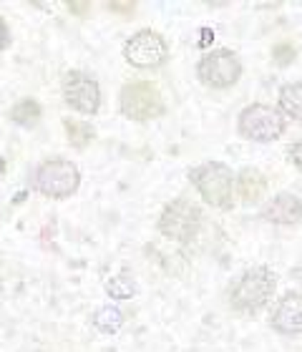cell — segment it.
<instances>
[{"label":"cell","mask_w":302,"mask_h":352,"mask_svg":"<svg viewBox=\"0 0 302 352\" xmlns=\"http://www.w3.org/2000/svg\"><path fill=\"white\" fill-rule=\"evenodd\" d=\"M274 287H277L274 272H270L267 267H255L237 279V285L229 292V302L239 312H257L272 300Z\"/></svg>","instance_id":"6da1fadb"},{"label":"cell","mask_w":302,"mask_h":352,"mask_svg":"<svg viewBox=\"0 0 302 352\" xmlns=\"http://www.w3.org/2000/svg\"><path fill=\"white\" fill-rule=\"evenodd\" d=\"M262 219L270 224H280V227H290V224H300L302 221V201L295 194H277L270 204L262 209Z\"/></svg>","instance_id":"8fae6325"},{"label":"cell","mask_w":302,"mask_h":352,"mask_svg":"<svg viewBox=\"0 0 302 352\" xmlns=\"http://www.w3.org/2000/svg\"><path fill=\"white\" fill-rule=\"evenodd\" d=\"M192 184L202 194L206 204L217 206V209H229L232 206V169L222 162H206L189 174Z\"/></svg>","instance_id":"277c9868"},{"label":"cell","mask_w":302,"mask_h":352,"mask_svg":"<svg viewBox=\"0 0 302 352\" xmlns=\"http://www.w3.org/2000/svg\"><path fill=\"white\" fill-rule=\"evenodd\" d=\"M10 118H13L18 126H33L38 124V118H41V106H38V101H33V98H23V101H18L10 109Z\"/></svg>","instance_id":"9a60e30c"},{"label":"cell","mask_w":302,"mask_h":352,"mask_svg":"<svg viewBox=\"0 0 302 352\" xmlns=\"http://www.w3.org/2000/svg\"><path fill=\"white\" fill-rule=\"evenodd\" d=\"M63 101L78 113L94 116L101 109V88L91 76L81 74V71H71L63 78Z\"/></svg>","instance_id":"9c48e42d"},{"label":"cell","mask_w":302,"mask_h":352,"mask_svg":"<svg viewBox=\"0 0 302 352\" xmlns=\"http://www.w3.org/2000/svg\"><path fill=\"white\" fill-rule=\"evenodd\" d=\"M106 8H109L111 13H118V15H126V18H129V15L136 10V3H109Z\"/></svg>","instance_id":"d6986e66"},{"label":"cell","mask_w":302,"mask_h":352,"mask_svg":"<svg viewBox=\"0 0 302 352\" xmlns=\"http://www.w3.org/2000/svg\"><path fill=\"white\" fill-rule=\"evenodd\" d=\"M272 330L280 335H302V294L288 292L272 312Z\"/></svg>","instance_id":"30bf717a"},{"label":"cell","mask_w":302,"mask_h":352,"mask_svg":"<svg viewBox=\"0 0 302 352\" xmlns=\"http://www.w3.org/2000/svg\"><path fill=\"white\" fill-rule=\"evenodd\" d=\"M288 129V121L280 111L267 106V103H252L239 113L237 131L242 139L257 141V144H270L277 141Z\"/></svg>","instance_id":"7a4b0ae2"},{"label":"cell","mask_w":302,"mask_h":352,"mask_svg":"<svg viewBox=\"0 0 302 352\" xmlns=\"http://www.w3.org/2000/svg\"><path fill=\"white\" fill-rule=\"evenodd\" d=\"M202 36H204V38H202V41H199V45H202V48H204V45L206 43H209V38H214V33H212V30H202Z\"/></svg>","instance_id":"603a6c76"},{"label":"cell","mask_w":302,"mask_h":352,"mask_svg":"<svg viewBox=\"0 0 302 352\" xmlns=\"http://www.w3.org/2000/svg\"><path fill=\"white\" fill-rule=\"evenodd\" d=\"M295 45L292 43H277L272 48V58L277 66H290L292 60H295Z\"/></svg>","instance_id":"ac0fdd59"},{"label":"cell","mask_w":302,"mask_h":352,"mask_svg":"<svg viewBox=\"0 0 302 352\" xmlns=\"http://www.w3.org/2000/svg\"><path fill=\"white\" fill-rule=\"evenodd\" d=\"M290 156H292V162H295L297 169H302V139L297 141L295 146L290 148Z\"/></svg>","instance_id":"7402d4cb"},{"label":"cell","mask_w":302,"mask_h":352,"mask_svg":"<svg viewBox=\"0 0 302 352\" xmlns=\"http://www.w3.org/2000/svg\"><path fill=\"white\" fill-rule=\"evenodd\" d=\"M94 324H96V330L106 332V335L118 332L121 324H124V312L116 307H101L96 315H94Z\"/></svg>","instance_id":"2e32d148"},{"label":"cell","mask_w":302,"mask_h":352,"mask_svg":"<svg viewBox=\"0 0 302 352\" xmlns=\"http://www.w3.org/2000/svg\"><path fill=\"white\" fill-rule=\"evenodd\" d=\"M202 227V209L189 199H174L159 217V232L174 242H189Z\"/></svg>","instance_id":"8992f818"},{"label":"cell","mask_w":302,"mask_h":352,"mask_svg":"<svg viewBox=\"0 0 302 352\" xmlns=\"http://www.w3.org/2000/svg\"><path fill=\"white\" fill-rule=\"evenodd\" d=\"M8 45H10V30H8L6 21L0 18V51H3V48H8Z\"/></svg>","instance_id":"44dd1931"},{"label":"cell","mask_w":302,"mask_h":352,"mask_svg":"<svg viewBox=\"0 0 302 352\" xmlns=\"http://www.w3.org/2000/svg\"><path fill=\"white\" fill-rule=\"evenodd\" d=\"M68 10L76 15H81V18H86V15L91 13V3H68Z\"/></svg>","instance_id":"ffe728a7"},{"label":"cell","mask_w":302,"mask_h":352,"mask_svg":"<svg viewBox=\"0 0 302 352\" xmlns=\"http://www.w3.org/2000/svg\"><path fill=\"white\" fill-rule=\"evenodd\" d=\"M124 58L133 68H159L169 58V45L156 30H139L124 45Z\"/></svg>","instance_id":"52a82bcc"},{"label":"cell","mask_w":302,"mask_h":352,"mask_svg":"<svg viewBox=\"0 0 302 352\" xmlns=\"http://www.w3.org/2000/svg\"><path fill=\"white\" fill-rule=\"evenodd\" d=\"M237 194L244 204H257L267 194V179L257 169H244L237 176Z\"/></svg>","instance_id":"7c38bea8"},{"label":"cell","mask_w":302,"mask_h":352,"mask_svg":"<svg viewBox=\"0 0 302 352\" xmlns=\"http://www.w3.org/2000/svg\"><path fill=\"white\" fill-rule=\"evenodd\" d=\"M118 106H121V113L131 121H151V118L164 116L166 111L159 88L147 81L126 83L118 96Z\"/></svg>","instance_id":"5b68a950"},{"label":"cell","mask_w":302,"mask_h":352,"mask_svg":"<svg viewBox=\"0 0 302 352\" xmlns=\"http://www.w3.org/2000/svg\"><path fill=\"white\" fill-rule=\"evenodd\" d=\"M280 109L292 121H302V81L285 83L280 88Z\"/></svg>","instance_id":"4fadbf2b"},{"label":"cell","mask_w":302,"mask_h":352,"mask_svg":"<svg viewBox=\"0 0 302 352\" xmlns=\"http://www.w3.org/2000/svg\"><path fill=\"white\" fill-rule=\"evenodd\" d=\"M106 292H109L114 300H129V297H133V292H136V282H133V277L129 272H121L118 277H111L109 282H106Z\"/></svg>","instance_id":"e0dca14e"},{"label":"cell","mask_w":302,"mask_h":352,"mask_svg":"<svg viewBox=\"0 0 302 352\" xmlns=\"http://www.w3.org/2000/svg\"><path fill=\"white\" fill-rule=\"evenodd\" d=\"M36 191L48 199H66L76 194L78 184H81V174L78 166L68 159H48L36 169L33 176Z\"/></svg>","instance_id":"3957f363"},{"label":"cell","mask_w":302,"mask_h":352,"mask_svg":"<svg viewBox=\"0 0 302 352\" xmlns=\"http://www.w3.org/2000/svg\"><path fill=\"white\" fill-rule=\"evenodd\" d=\"M63 129H66L68 144L76 148H86L96 136V131L86 121H76V118H63Z\"/></svg>","instance_id":"5bb4252c"},{"label":"cell","mask_w":302,"mask_h":352,"mask_svg":"<svg viewBox=\"0 0 302 352\" xmlns=\"http://www.w3.org/2000/svg\"><path fill=\"white\" fill-rule=\"evenodd\" d=\"M242 76V63L232 51H212L197 66V78L209 88H229L235 86Z\"/></svg>","instance_id":"ba28073f"}]
</instances>
